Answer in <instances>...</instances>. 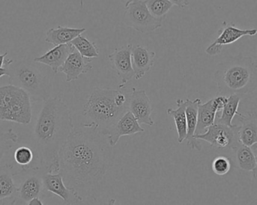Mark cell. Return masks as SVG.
Segmentation results:
<instances>
[{"instance_id":"e575fe53","label":"cell","mask_w":257,"mask_h":205,"mask_svg":"<svg viewBox=\"0 0 257 205\" xmlns=\"http://www.w3.org/2000/svg\"><path fill=\"white\" fill-rule=\"evenodd\" d=\"M5 75L9 76V69L7 67L0 68V78L5 76Z\"/></svg>"},{"instance_id":"277c9868","label":"cell","mask_w":257,"mask_h":205,"mask_svg":"<svg viewBox=\"0 0 257 205\" xmlns=\"http://www.w3.org/2000/svg\"><path fill=\"white\" fill-rule=\"evenodd\" d=\"M214 77L219 96H243L256 87L257 66L252 57L240 54L219 63Z\"/></svg>"},{"instance_id":"6da1fadb","label":"cell","mask_w":257,"mask_h":205,"mask_svg":"<svg viewBox=\"0 0 257 205\" xmlns=\"http://www.w3.org/2000/svg\"><path fill=\"white\" fill-rule=\"evenodd\" d=\"M108 138L93 126L75 129L58 156V171L66 186L81 195H92L114 162Z\"/></svg>"},{"instance_id":"d590c367","label":"cell","mask_w":257,"mask_h":205,"mask_svg":"<svg viewBox=\"0 0 257 205\" xmlns=\"http://www.w3.org/2000/svg\"><path fill=\"white\" fill-rule=\"evenodd\" d=\"M116 200L114 199V198H111L108 201V204L107 205H115ZM119 205H123V204H119Z\"/></svg>"},{"instance_id":"8992f818","label":"cell","mask_w":257,"mask_h":205,"mask_svg":"<svg viewBox=\"0 0 257 205\" xmlns=\"http://www.w3.org/2000/svg\"><path fill=\"white\" fill-rule=\"evenodd\" d=\"M0 120L28 125L32 120L31 99L15 85L0 87Z\"/></svg>"},{"instance_id":"484cf974","label":"cell","mask_w":257,"mask_h":205,"mask_svg":"<svg viewBox=\"0 0 257 205\" xmlns=\"http://www.w3.org/2000/svg\"><path fill=\"white\" fill-rule=\"evenodd\" d=\"M71 44L83 57L89 59L97 58L99 57V50L96 43L88 40L81 35L74 39Z\"/></svg>"},{"instance_id":"3957f363","label":"cell","mask_w":257,"mask_h":205,"mask_svg":"<svg viewBox=\"0 0 257 205\" xmlns=\"http://www.w3.org/2000/svg\"><path fill=\"white\" fill-rule=\"evenodd\" d=\"M130 98L121 90L95 89L84 107L85 124L96 128L102 135L128 111Z\"/></svg>"},{"instance_id":"4316f807","label":"cell","mask_w":257,"mask_h":205,"mask_svg":"<svg viewBox=\"0 0 257 205\" xmlns=\"http://www.w3.org/2000/svg\"><path fill=\"white\" fill-rule=\"evenodd\" d=\"M173 4L169 0H148L147 7L153 16L157 18H164L172 9Z\"/></svg>"},{"instance_id":"f35d334b","label":"cell","mask_w":257,"mask_h":205,"mask_svg":"<svg viewBox=\"0 0 257 205\" xmlns=\"http://www.w3.org/2000/svg\"><path fill=\"white\" fill-rule=\"evenodd\" d=\"M255 147V148H257V144H255V145H253V147Z\"/></svg>"},{"instance_id":"9a60e30c","label":"cell","mask_w":257,"mask_h":205,"mask_svg":"<svg viewBox=\"0 0 257 205\" xmlns=\"http://www.w3.org/2000/svg\"><path fill=\"white\" fill-rule=\"evenodd\" d=\"M128 111L136 117L139 124L154 126V121L151 117L152 104L145 90H137L136 88H133L128 101Z\"/></svg>"},{"instance_id":"ba28073f","label":"cell","mask_w":257,"mask_h":205,"mask_svg":"<svg viewBox=\"0 0 257 205\" xmlns=\"http://www.w3.org/2000/svg\"><path fill=\"white\" fill-rule=\"evenodd\" d=\"M163 19L153 16L147 7V1L139 0L126 7L123 22L139 33H151L162 27Z\"/></svg>"},{"instance_id":"5bb4252c","label":"cell","mask_w":257,"mask_h":205,"mask_svg":"<svg viewBox=\"0 0 257 205\" xmlns=\"http://www.w3.org/2000/svg\"><path fill=\"white\" fill-rule=\"evenodd\" d=\"M144 132L145 129L141 126L133 114L128 111L105 132L104 135L108 138L110 145L114 147L121 137Z\"/></svg>"},{"instance_id":"52a82bcc","label":"cell","mask_w":257,"mask_h":205,"mask_svg":"<svg viewBox=\"0 0 257 205\" xmlns=\"http://www.w3.org/2000/svg\"><path fill=\"white\" fill-rule=\"evenodd\" d=\"M45 168L28 166L23 168L20 172L13 174L14 180L18 187V201L21 204H27L33 198H45L43 175Z\"/></svg>"},{"instance_id":"9c48e42d","label":"cell","mask_w":257,"mask_h":205,"mask_svg":"<svg viewBox=\"0 0 257 205\" xmlns=\"http://www.w3.org/2000/svg\"><path fill=\"white\" fill-rule=\"evenodd\" d=\"M238 125H234L233 127H228L215 123L209 126L204 133L195 135V138L206 141L216 148H230L232 150L241 144L238 141Z\"/></svg>"},{"instance_id":"30bf717a","label":"cell","mask_w":257,"mask_h":205,"mask_svg":"<svg viewBox=\"0 0 257 205\" xmlns=\"http://www.w3.org/2000/svg\"><path fill=\"white\" fill-rule=\"evenodd\" d=\"M45 196L48 194L60 197L63 201V205H75L84 202V199L74 189L66 186L60 172H51L45 170L42 175Z\"/></svg>"},{"instance_id":"83f0119b","label":"cell","mask_w":257,"mask_h":205,"mask_svg":"<svg viewBox=\"0 0 257 205\" xmlns=\"http://www.w3.org/2000/svg\"><path fill=\"white\" fill-rule=\"evenodd\" d=\"M18 141V135L12 129H9L6 132H0V162L5 155L12 150Z\"/></svg>"},{"instance_id":"ffe728a7","label":"cell","mask_w":257,"mask_h":205,"mask_svg":"<svg viewBox=\"0 0 257 205\" xmlns=\"http://www.w3.org/2000/svg\"><path fill=\"white\" fill-rule=\"evenodd\" d=\"M202 102L201 99H196L195 100L186 99V117H187V135L186 140L187 145L192 150H202V144L199 142V140L195 138L196 126L198 122V108L199 104Z\"/></svg>"},{"instance_id":"ab89813d","label":"cell","mask_w":257,"mask_h":205,"mask_svg":"<svg viewBox=\"0 0 257 205\" xmlns=\"http://www.w3.org/2000/svg\"><path fill=\"white\" fill-rule=\"evenodd\" d=\"M0 205H6V203L1 202V203H0Z\"/></svg>"},{"instance_id":"7c38bea8","label":"cell","mask_w":257,"mask_h":205,"mask_svg":"<svg viewBox=\"0 0 257 205\" xmlns=\"http://www.w3.org/2000/svg\"><path fill=\"white\" fill-rule=\"evenodd\" d=\"M133 47L132 44H128L126 46L116 48L108 57L111 67L121 81V84L119 86L120 89L123 88L128 81L135 78L131 57Z\"/></svg>"},{"instance_id":"2e32d148","label":"cell","mask_w":257,"mask_h":205,"mask_svg":"<svg viewBox=\"0 0 257 205\" xmlns=\"http://www.w3.org/2000/svg\"><path fill=\"white\" fill-rule=\"evenodd\" d=\"M91 59L81 56L78 51L72 53L66 59V62L59 72L66 75V82L75 81L80 75L87 74L93 69Z\"/></svg>"},{"instance_id":"ac0fdd59","label":"cell","mask_w":257,"mask_h":205,"mask_svg":"<svg viewBox=\"0 0 257 205\" xmlns=\"http://www.w3.org/2000/svg\"><path fill=\"white\" fill-rule=\"evenodd\" d=\"M156 53L149 51L141 45L132 48V65L135 72V78L139 80L143 78L154 66Z\"/></svg>"},{"instance_id":"7a4b0ae2","label":"cell","mask_w":257,"mask_h":205,"mask_svg":"<svg viewBox=\"0 0 257 205\" xmlns=\"http://www.w3.org/2000/svg\"><path fill=\"white\" fill-rule=\"evenodd\" d=\"M70 110L57 97L44 102L33 129V152L40 166L51 172L58 171L60 150L74 130Z\"/></svg>"},{"instance_id":"836d02e7","label":"cell","mask_w":257,"mask_h":205,"mask_svg":"<svg viewBox=\"0 0 257 205\" xmlns=\"http://www.w3.org/2000/svg\"><path fill=\"white\" fill-rule=\"evenodd\" d=\"M252 150H253V153H254L255 154V157H256V168H255V169L253 170L252 172H253V177H255V178L257 179V148H255V147H251Z\"/></svg>"},{"instance_id":"7402d4cb","label":"cell","mask_w":257,"mask_h":205,"mask_svg":"<svg viewBox=\"0 0 257 205\" xmlns=\"http://www.w3.org/2000/svg\"><path fill=\"white\" fill-rule=\"evenodd\" d=\"M86 30V28H70L59 26L57 28H51L47 31L45 41L47 43L52 44L54 46L66 45L71 43Z\"/></svg>"},{"instance_id":"d4e9b609","label":"cell","mask_w":257,"mask_h":205,"mask_svg":"<svg viewBox=\"0 0 257 205\" xmlns=\"http://www.w3.org/2000/svg\"><path fill=\"white\" fill-rule=\"evenodd\" d=\"M240 102H241V96L238 95L233 94L228 96L227 102L221 111V115L216 118L215 123L224 125L228 127H233L232 120L234 117L235 115H241V113L238 111Z\"/></svg>"},{"instance_id":"74e56055","label":"cell","mask_w":257,"mask_h":205,"mask_svg":"<svg viewBox=\"0 0 257 205\" xmlns=\"http://www.w3.org/2000/svg\"><path fill=\"white\" fill-rule=\"evenodd\" d=\"M81 7L83 8V6H84V2H83V0H81Z\"/></svg>"},{"instance_id":"f546056e","label":"cell","mask_w":257,"mask_h":205,"mask_svg":"<svg viewBox=\"0 0 257 205\" xmlns=\"http://www.w3.org/2000/svg\"><path fill=\"white\" fill-rule=\"evenodd\" d=\"M211 168L214 174L219 176L226 175L231 168V161L226 156H217L211 164Z\"/></svg>"},{"instance_id":"e0dca14e","label":"cell","mask_w":257,"mask_h":205,"mask_svg":"<svg viewBox=\"0 0 257 205\" xmlns=\"http://www.w3.org/2000/svg\"><path fill=\"white\" fill-rule=\"evenodd\" d=\"M75 51L76 49L71 43L57 45L41 57H36L33 61L48 66L51 68L53 73L57 74L59 72V69L64 64L66 59Z\"/></svg>"},{"instance_id":"d6a6232c","label":"cell","mask_w":257,"mask_h":205,"mask_svg":"<svg viewBox=\"0 0 257 205\" xmlns=\"http://www.w3.org/2000/svg\"><path fill=\"white\" fill-rule=\"evenodd\" d=\"M27 205H45L44 204L43 201H42V198H33L31 201H29Z\"/></svg>"},{"instance_id":"4dcf8cb0","label":"cell","mask_w":257,"mask_h":205,"mask_svg":"<svg viewBox=\"0 0 257 205\" xmlns=\"http://www.w3.org/2000/svg\"><path fill=\"white\" fill-rule=\"evenodd\" d=\"M173 4V6H178L180 9H184L190 5L188 0H169Z\"/></svg>"},{"instance_id":"603a6c76","label":"cell","mask_w":257,"mask_h":205,"mask_svg":"<svg viewBox=\"0 0 257 205\" xmlns=\"http://www.w3.org/2000/svg\"><path fill=\"white\" fill-rule=\"evenodd\" d=\"M177 108H169L167 114L173 117L175 127L178 133V141L179 144L184 142L187 138V117H186V100L178 99L176 101Z\"/></svg>"},{"instance_id":"4fadbf2b","label":"cell","mask_w":257,"mask_h":205,"mask_svg":"<svg viewBox=\"0 0 257 205\" xmlns=\"http://www.w3.org/2000/svg\"><path fill=\"white\" fill-rule=\"evenodd\" d=\"M228 97L218 96L205 103L201 102L198 108V122L195 135L204 133L209 126L215 123L217 114L221 111L227 102Z\"/></svg>"},{"instance_id":"1f68e13d","label":"cell","mask_w":257,"mask_h":205,"mask_svg":"<svg viewBox=\"0 0 257 205\" xmlns=\"http://www.w3.org/2000/svg\"><path fill=\"white\" fill-rule=\"evenodd\" d=\"M8 55V52L4 53V54L0 55V68L8 67L11 63H13V60H6V57Z\"/></svg>"},{"instance_id":"cb8c5ba5","label":"cell","mask_w":257,"mask_h":205,"mask_svg":"<svg viewBox=\"0 0 257 205\" xmlns=\"http://www.w3.org/2000/svg\"><path fill=\"white\" fill-rule=\"evenodd\" d=\"M235 166L245 171H253L256 166V157L251 147L239 144L232 149Z\"/></svg>"},{"instance_id":"5b68a950","label":"cell","mask_w":257,"mask_h":205,"mask_svg":"<svg viewBox=\"0 0 257 205\" xmlns=\"http://www.w3.org/2000/svg\"><path fill=\"white\" fill-rule=\"evenodd\" d=\"M9 84L25 90L33 102H45L51 95V77L33 62H13L8 66Z\"/></svg>"},{"instance_id":"44dd1931","label":"cell","mask_w":257,"mask_h":205,"mask_svg":"<svg viewBox=\"0 0 257 205\" xmlns=\"http://www.w3.org/2000/svg\"><path fill=\"white\" fill-rule=\"evenodd\" d=\"M13 166L11 165L0 167V203L9 201V205H13L18 202V187L14 180L12 170Z\"/></svg>"},{"instance_id":"8fae6325","label":"cell","mask_w":257,"mask_h":205,"mask_svg":"<svg viewBox=\"0 0 257 205\" xmlns=\"http://www.w3.org/2000/svg\"><path fill=\"white\" fill-rule=\"evenodd\" d=\"M256 34V29L243 30L235 27L232 23L224 21L219 30L218 37L207 48L205 53L210 56L219 55L226 45H231L244 36H255Z\"/></svg>"},{"instance_id":"f1b7e54d","label":"cell","mask_w":257,"mask_h":205,"mask_svg":"<svg viewBox=\"0 0 257 205\" xmlns=\"http://www.w3.org/2000/svg\"><path fill=\"white\" fill-rule=\"evenodd\" d=\"M14 158L17 164L23 168L30 166L33 159H36L34 152L30 147L21 146L18 147L14 153Z\"/></svg>"},{"instance_id":"8d00e7d4","label":"cell","mask_w":257,"mask_h":205,"mask_svg":"<svg viewBox=\"0 0 257 205\" xmlns=\"http://www.w3.org/2000/svg\"><path fill=\"white\" fill-rule=\"evenodd\" d=\"M139 1V0H126V6H125V8L127 7L128 5L131 4V3H136V2Z\"/></svg>"},{"instance_id":"d6986e66","label":"cell","mask_w":257,"mask_h":205,"mask_svg":"<svg viewBox=\"0 0 257 205\" xmlns=\"http://www.w3.org/2000/svg\"><path fill=\"white\" fill-rule=\"evenodd\" d=\"M241 125L238 126V141L243 145L253 147L257 144V114L256 112L241 114Z\"/></svg>"}]
</instances>
